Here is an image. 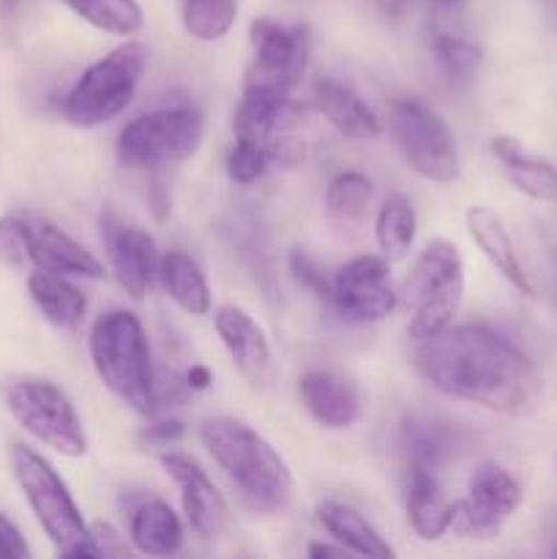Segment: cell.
I'll return each mask as SVG.
<instances>
[{"label":"cell","mask_w":557,"mask_h":559,"mask_svg":"<svg viewBox=\"0 0 557 559\" xmlns=\"http://www.w3.org/2000/svg\"><path fill=\"white\" fill-rule=\"evenodd\" d=\"M415 371L437 393L522 418L541 396L533 360L489 325H448L415 347Z\"/></svg>","instance_id":"obj_1"},{"label":"cell","mask_w":557,"mask_h":559,"mask_svg":"<svg viewBox=\"0 0 557 559\" xmlns=\"http://www.w3.org/2000/svg\"><path fill=\"white\" fill-rule=\"evenodd\" d=\"M200 442L233 484L246 511L276 516L293 500V473L282 453L238 418H205Z\"/></svg>","instance_id":"obj_2"},{"label":"cell","mask_w":557,"mask_h":559,"mask_svg":"<svg viewBox=\"0 0 557 559\" xmlns=\"http://www.w3.org/2000/svg\"><path fill=\"white\" fill-rule=\"evenodd\" d=\"M87 349L96 377L112 396H118L137 415L147 418L156 413V371L140 317L123 309L102 314L93 322Z\"/></svg>","instance_id":"obj_3"},{"label":"cell","mask_w":557,"mask_h":559,"mask_svg":"<svg viewBox=\"0 0 557 559\" xmlns=\"http://www.w3.org/2000/svg\"><path fill=\"white\" fill-rule=\"evenodd\" d=\"M9 464L33 516L38 519L58 555L96 557L91 546V527L58 469L25 442H14L9 448Z\"/></svg>","instance_id":"obj_4"},{"label":"cell","mask_w":557,"mask_h":559,"mask_svg":"<svg viewBox=\"0 0 557 559\" xmlns=\"http://www.w3.org/2000/svg\"><path fill=\"white\" fill-rule=\"evenodd\" d=\"M396 293L399 304L413 311L410 317L413 342H424L446 331L457 317L464 295V262L457 243L442 238L426 243Z\"/></svg>","instance_id":"obj_5"},{"label":"cell","mask_w":557,"mask_h":559,"mask_svg":"<svg viewBox=\"0 0 557 559\" xmlns=\"http://www.w3.org/2000/svg\"><path fill=\"white\" fill-rule=\"evenodd\" d=\"M145 69L147 49L140 41H123L82 71L60 102V115L74 129L109 123L131 104Z\"/></svg>","instance_id":"obj_6"},{"label":"cell","mask_w":557,"mask_h":559,"mask_svg":"<svg viewBox=\"0 0 557 559\" xmlns=\"http://www.w3.org/2000/svg\"><path fill=\"white\" fill-rule=\"evenodd\" d=\"M0 396L11 418L42 445L52 448L60 456H85V426L63 388L47 377L11 374L0 382Z\"/></svg>","instance_id":"obj_7"},{"label":"cell","mask_w":557,"mask_h":559,"mask_svg":"<svg viewBox=\"0 0 557 559\" xmlns=\"http://www.w3.org/2000/svg\"><path fill=\"white\" fill-rule=\"evenodd\" d=\"M205 120L194 107H164L140 115L118 134V158L131 169H162L194 156Z\"/></svg>","instance_id":"obj_8"},{"label":"cell","mask_w":557,"mask_h":559,"mask_svg":"<svg viewBox=\"0 0 557 559\" xmlns=\"http://www.w3.org/2000/svg\"><path fill=\"white\" fill-rule=\"evenodd\" d=\"M388 129L404 162L431 183L459 178V151L446 120L418 98H396L388 109Z\"/></svg>","instance_id":"obj_9"},{"label":"cell","mask_w":557,"mask_h":559,"mask_svg":"<svg viewBox=\"0 0 557 559\" xmlns=\"http://www.w3.org/2000/svg\"><path fill=\"white\" fill-rule=\"evenodd\" d=\"M519 506V480L497 462H481L470 475L467 497L453 502L451 533L464 540H495Z\"/></svg>","instance_id":"obj_10"},{"label":"cell","mask_w":557,"mask_h":559,"mask_svg":"<svg viewBox=\"0 0 557 559\" xmlns=\"http://www.w3.org/2000/svg\"><path fill=\"white\" fill-rule=\"evenodd\" d=\"M249 36L254 47V63L246 74V85H265L289 96V91L304 80L306 66H309V27H284L260 16L251 22Z\"/></svg>","instance_id":"obj_11"},{"label":"cell","mask_w":557,"mask_h":559,"mask_svg":"<svg viewBox=\"0 0 557 559\" xmlns=\"http://www.w3.org/2000/svg\"><path fill=\"white\" fill-rule=\"evenodd\" d=\"M331 304L353 322H380L399 306L388 257L364 254L349 260L333 278Z\"/></svg>","instance_id":"obj_12"},{"label":"cell","mask_w":557,"mask_h":559,"mask_svg":"<svg viewBox=\"0 0 557 559\" xmlns=\"http://www.w3.org/2000/svg\"><path fill=\"white\" fill-rule=\"evenodd\" d=\"M158 462H162L164 473L173 478V484L178 486L183 516L189 527L194 530V535H200L202 540H216L227 530L229 511L211 475L189 453L164 451Z\"/></svg>","instance_id":"obj_13"},{"label":"cell","mask_w":557,"mask_h":559,"mask_svg":"<svg viewBox=\"0 0 557 559\" xmlns=\"http://www.w3.org/2000/svg\"><path fill=\"white\" fill-rule=\"evenodd\" d=\"M102 233L115 278H118V284L131 298L142 300L158 278L162 254H158L156 240L151 238V233L134 227V224L120 222L109 211L102 213Z\"/></svg>","instance_id":"obj_14"},{"label":"cell","mask_w":557,"mask_h":559,"mask_svg":"<svg viewBox=\"0 0 557 559\" xmlns=\"http://www.w3.org/2000/svg\"><path fill=\"white\" fill-rule=\"evenodd\" d=\"M399 448L407 467L440 469L467 453L470 435L459 424L437 415H407L399 424Z\"/></svg>","instance_id":"obj_15"},{"label":"cell","mask_w":557,"mask_h":559,"mask_svg":"<svg viewBox=\"0 0 557 559\" xmlns=\"http://www.w3.org/2000/svg\"><path fill=\"white\" fill-rule=\"evenodd\" d=\"M213 325H216L218 338H222L224 349L233 358V364L238 366L240 374L254 388L265 385L268 374H271L273 355L260 322L240 306L224 304L213 314Z\"/></svg>","instance_id":"obj_16"},{"label":"cell","mask_w":557,"mask_h":559,"mask_svg":"<svg viewBox=\"0 0 557 559\" xmlns=\"http://www.w3.org/2000/svg\"><path fill=\"white\" fill-rule=\"evenodd\" d=\"M31 262L69 278H104V262L47 218L31 222Z\"/></svg>","instance_id":"obj_17"},{"label":"cell","mask_w":557,"mask_h":559,"mask_svg":"<svg viewBox=\"0 0 557 559\" xmlns=\"http://www.w3.org/2000/svg\"><path fill=\"white\" fill-rule=\"evenodd\" d=\"M298 396L306 413L333 431L349 429L360 418V393L347 377L333 371H306L298 380Z\"/></svg>","instance_id":"obj_18"},{"label":"cell","mask_w":557,"mask_h":559,"mask_svg":"<svg viewBox=\"0 0 557 559\" xmlns=\"http://www.w3.org/2000/svg\"><path fill=\"white\" fill-rule=\"evenodd\" d=\"M311 104L347 140H375V136H380L382 123L375 109L358 93H353L347 85L331 80V76H322V80L315 82Z\"/></svg>","instance_id":"obj_19"},{"label":"cell","mask_w":557,"mask_h":559,"mask_svg":"<svg viewBox=\"0 0 557 559\" xmlns=\"http://www.w3.org/2000/svg\"><path fill=\"white\" fill-rule=\"evenodd\" d=\"M464 224H467L470 238L475 240L481 254L497 267V273L522 295H533V282H530V276L524 273L522 260H519L517 249H513V240L511 235H508L502 218L497 216L491 207L473 205L467 211V216H464Z\"/></svg>","instance_id":"obj_20"},{"label":"cell","mask_w":557,"mask_h":559,"mask_svg":"<svg viewBox=\"0 0 557 559\" xmlns=\"http://www.w3.org/2000/svg\"><path fill=\"white\" fill-rule=\"evenodd\" d=\"M453 502L442 491L435 469L407 467V522L420 540L431 544L451 533Z\"/></svg>","instance_id":"obj_21"},{"label":"cell","mask_w":557,"mask_h":559,"mask_svg":"<svg viewBox=\"0 0 557 559\" xmlns=\"http://www.w3.org/2000/svg\"><path fill=\"white\" fill-rule=\"evenodd\" d=\"M491 153L506 169L513 189L535 202H557V169L544 158H535L524 151L522 142L511 134L491 140Z\"/></svg>","instance_id":"obj_22"},{"label":"cell","mask_w":557,"mask_h":559,"mask_svg":"<svg viewBox=\"0 0 557 559\" xmlns=\"http://www.w3.org/2000/svg\"><path fill=\"white\" fill-rule=\"evenodd\" d=\"M317 519H320L325 533L331 535L336 544H342L344 549L353 551V557H369V559L396 557V551L388 546V540L371 527L369 519H366L360 511H355L353 506L325 500L317 506Z\"/></svg>","instance_id":"obj_23"},{"label":"cell","mask_w":557,"mask_h":559,"mask_svg":"<svg viewBox=\"0 0 557 559\" xmlns=\"http://www.w3.org/2000/svg\"><path fill=\"white\" fill-rule=\"evenodd\" d=\"M129 538L140 555L173 557L183 546V522L164 500H145L131 513Z\"/></svg>","instance_id":"obj_24"},{"label":"cell","mask_w":557,"mask_h":559,"mask_svg":"<svg viewBox=\"0 0 557 559\" xmlns=\"http://www.w3.org/2000/svg\"><path fill=\"white\" fill-rule=\"evenodd\" d=\"M27 293L33 304L42 311L49 325L60 331H71L82 322L87 311V300L76 284L69 282V276H58L49 271H33L27 276Z\"/></svg>","instance_id":"obj_25"},{"label":"cell","mask_w":557,"mask_h":559,"mask_svg":"<svg viewBox=\"0 0 557 559\" xmlns=\"http://www.w3.org/2000/svg\"><path fill=\"white\" fill-rule=\"evenodd\" d=\"M158 282H162L164 293L173 298V304L180 306L186 314L205 317L211 311L213 295L211 287H208L205 273L197 265L194 257H189L186 251H167V254H162Z\"/></svg>","instance_id":"obj_26"},{"label":"cell","mask_w":557,"mask_h":559,"mask_svg":"<svg viewBox=\"0 0 557 559\" xmlns=\"http://www.w3.org/2000/svg\"><path fill=\"white\" fill-rule=\"evenodd\" d=\"M284 107H287V93L265 85H244V98L233 115L235 140L265 145L282 120Z\"/></svg>","instance_id":"obj_27"},{"label":"cell","mask_w":557,"mask_h":559,"mask_svg":"<svg viewBox=\"0 0 557 559\" xmlns=\"http://www.w3.org/2000/svg\"><path fill=\"white\" fill-rule=\"evenodd\" d=\"M371 197H375V186H371V180L364 173L347 169V173L333 175L325 189L328 218L336 227H355V224L364 222Z\"/></svg>","instance_id":"obj_28"},{"label":"cell","mask_w":557,"mask_h":559,"mask_svg":"<svg viewBox=\"0 0 557 559\" xmlns=\"http://www.w3.org/2000/svg\"><path fill=\"white\" fill-rule=\"evenodd\" d=\"M80 20L109 36H134L145 25V14L137 0H63Z\"/></svg>","instance_id":"obj_29"},{"label":"cell","mask_w":557,"mask_h":559,"mask_svg":"<svg viewBox=\"0 0 557 559\" xmlns=\"http://www.w3.org/2000/svg\"><path fill=\"white\" fill-rule=\"evenodd\" d=\"M415 229H418V222H415V211L410 200L399 194L386 200L375 222V238L382 257L399 260V257L407 254L415 240Z\"/></svg>","instance_id":"obj_30"},{"label":"cell","mask_w":557,"mask_h":559,"mask_svg":"<svg viewBox=\"0 0 557 559\" xmlns=\"http://www.w3.org/2000/svg\"><path fill=\"white\" fill-rule=\"evenodd\" d=\"M183 27L197 41H222L238 20L235 0H183Z\"/></svg>","instance_id":"obj_31"},{"label":"cell","mask_w":557,"mask_h":559,"mask_svg":"<svg viewBox=\"0 0 557 559\" xmlns=\"http://www.w3.org/2000/svg\"><path fill=\"white\" fill-rule=\"evenodd\" d=\"M431 55H435L442 74L457 82L473 80L478 74L481 63H484V49L478 44L467 41V38L448 36V33H437L431 38Z\"/></svg>","instance_id":"obj_32"},{"label":"cell","mask_w":557,"mask_h":559,"mask_svg":"<svg viewBox=\"0 0 557 559\" xmlns=\"http://www.w3.org/2000/svg\"><path fill=\"white\" fill-rule=\"evenodd\" d=\"M271 162H268L265 145H257V142L235 140V147L227 156V175L233 183L238 186H251L268 173Z\"/></svg>","instance_id":"obj_33"},{"label":"cell","mask_w":557,"mask_h":559,"mask_svg":"<svg viewBox=\"0 0 557 559\" xmlns=\"http://www.w3.org/2000/svg\"><path fill=\"white\" fill-rule=\"evenodd\" d=\"M0 262L9 267L31 262V222L20 216L0 218Z\"/></svg>","instance_id":"obj_34"},{"label":"cell","mask_w":557,"mask_h":559,"mask_svg":"<svg viewBox=\"0 0 557 559\" xmlns=\"http://www.w3.org/2000/svg\"><path fill=\"white\" fill-rule=\"evenodd\" d=\"M289 273H293L295 282H298L304 289H309L315 298L328 300V304H331L333 282H328L325 273L317 267V262L311 260L306 251H293V254H289Z\"/></svg>","instance_id":"obj_35"},{"label":"cell","mask_w":557,"mask_h":559,"mask_svg":"<svg viewBox=\"0 0 557 559\" xmlns=\"http://www.w3.org/2000/svg\"><path fill=\"white\" fill-rule=\"evenodd\" d=\"M91 527V546L93 555L96 557H112V559H123L131 555V549L126 546V538L107 522H93L87 524Z\"/></svg>","instance_id":"obj_36"},{"label":"cell","mask_w":557,"mask_h":559,"mask_svg":"<svg viewBox=\"0 0 557 559\" xmlns=\"http://www.w3.org/2000/svg\"><path fill=\"white\" fill-rule=\"evenodd\" d=\"M265 153L271 167L295 169L306 162V145L295 136H278V140L265 142Z\"/></svg>","instance_id":"obj_37"},{"label":"cell","mask_w":557,"mask_h":559,"mask_svg":"<svg viewBox=\"0 0 557 559\" xmlns=\"http://www.w3.org/2000/svg\"><path fill=\"white\" fill-rule=\"evenodd\" d=\"M147 202H151L153 218L158 224H164L173 213V194H169V183L162 175V169H153L151 186H147Z\"/></svg>","instance_id":"obj_38"},{"label":"cell","mask_w":557,"mask_h":559,"mask_svg":"<svg viewBox=\"0 0 557 559\" xmlns=\"http://www.w3.org/2000/svg\"><path fill=\"white\" fill-rule=\"evenodd\" d=\"M0 557L3 559H25L31 557V546H27L25 535L20 533L9 516L0 513Z\"/></svg>","instance_id":"obj_39"},{"label":"cell","mask_w":557,"mask_h":559,"mask_svg":"<svg viewBox=\"0 0 557 559\" xmlns=\"http://www.w3.org/2000/svg\"><path fill=\"white\" fill-rule=\"evenodd\" d=\"M180 437H183V424L180 420H158V424L147 426L145 431H142V440L147 442V445H173V442H178Z\"/></svg>","instance_id":"obj_40"},{"label":"cell","mask_w":557,"mask_h":559,"mask_svg":"<svg viewBox=\"0 0 557 559\" xmlns=\"http://www.w3.org/2000/svg\"><path fill=\"white\" fill-rule=\"evenodd\" d=\"M183 385L189 388V391H208V388L213 385V371L208 369V366L194 364L189 371H186Z\"/></svg>","instance_id":"obj_41"},{"label":"cell","mask_w":557,"mask_h":559,"mask_svg":"<svg viewBox=\"0 0 557 559\" xmlns=\"http://www.w3.org/2000/svg\"><path fill=\"white\" fill-rule=\"evenodd\" d=\"M306 555L315 557V559H322V557H353V551L344 549L342 544H339V546H331V544H311L309 549H306Z\"/></svg>","instance_id":"obj_42"},{"label":"cell","mask_w":557,"mask_h":559,"mask_svg":"<svg viewBox=\"0 0 557 559\" xmlns=\"http://www.w3.org/2000/svg\"><path fill=\"white\" fill-rule=\"evenodd\" d=\"M375 5L388 16V20H399V16H404V11H407L410 0H375Z\"/></svg>","instance_id":"obj_43"},{"label":"cell","mask_w":557,"mask_h":559,"mask_svg":"<svg viewBox=\"0 0 557 559\" xmlns=\"http://www.w3.org/2000/svg\"><path fill=\"white\" fill-rule=\"evenodd\" d=\"M20 3L22 0H0V11H3V14H9V11L20 9Z\"/></svg>","instance_id":"obj_44"},{"label":"cell","mask_w":557,"mask_h":559,"mask_svg":"<svg viewBox=\"0 0 557 559\" xmlns=\"http://www.w3.org/2000/svg\"><path fill=\"white\" fill-rule=\"evenodd\" d=\"M442 3H457V0H442Z\"/></svg>","instance_id":"obj_45"}]
</instances>
